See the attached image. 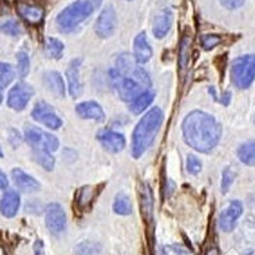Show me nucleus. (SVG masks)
<instances>
[{
    "instance_id": "1",
    "label": "nucleus",
    "mask_w": 255,
    "mask_h": 255,
    "mask_svg": "<svg viewBox=\"0 0 255 255\" xmlns=\"http://www.w3.org/2000/svg\"><path fill=\"white\" fill-rule=\"evenodd\" d=\"M109 76L111 84L123 101H134L138 96L151 90L149 74L129 54H120L118 56L115 68L110 69Z\"/></svg>"
},
{
    "instance_id": "2",
    "label": "nucleus",
    "mask_w": 255,
    "mask_h": 255,
    "mask_svg": "<svg viewBox=\"0 0 255 255\" xmlns=\"http://www.w3.org/2000/svg\"><path fill=\"white\" fill-rule=\"evenodd\" d=\"M181 128L186 144L202 153L211 152L222 135V128L215 116L199 110L189 113Z\"/></svg>"
},
{
    "instance_id": "3",
    "label": "nucleus",
    "mask_w": 255,
    "mask_h": 255,
    "mask_svg": "<svg viewBox=\"0 0 255 255\" xmlns=\"http://www.w3.org/2000/svg\"><path fill=\"white\" fill-rule=\"evenodd\" d=\"M163 122V113L159 108H152L138 122L131 136V156L139 158L153 144Z\"/></svg>"
},
{
    "instance_id": "4",
    "label": "nucleus",
    "mask_w": 255,
    "mask_h": 255,
    "mask_svg": "<svg viewBox=\"0 0 255 255\" xmlns=\"http://www.w3.org/2000/svg\"><path fill=\"white\" fill-rule=\"evenodd\" d=\"M95 6L88 0H78L64 8L56 17V24L64 33L72 32L92 15Z\"/></svg>"
},
{
    "instance_id": "5",
    "label": "nucleus",
    "mask_w": 255,
    "mask_h": 255,
    "mask_svg": "<svg viewBox=\"0 0 255 255\" xmlns=\"http://www.w3.org/2000/svg\"><path fill=\"white\" fill-rule=\"evenodd\" d=\"M230 76L235 87L248 90L255 81V54L236 58L231 63Z\"/></svg>"
},
{
    "instance_id": "6",
    "label": "nucleus",
    "mask_w": 255,
    "mask_h": 255,
    "mask_svg": "<svg viewBox=\"0 0 255 255\" xmlns=\"http://www.w3.org/2000/svg\"><path fill=\"white\" fill-rule=\"evenodd\" d=\"M24 139L32 148H44L51 153L59 148V139L55 135L32 125L24 129Z\"/></svg>"
},
{
    "instance_id": "7",
    "label": "nucleus",
    "mask_w": 255,
    "mask_h": 255,
    "mask_svg": "<svg viewBox=\"0 0 255 255\" xmlns=\"http://www.w3.org/2000/svg\"><path fill=\"white\" fill-rule=\"evenodd\" d=\"M45 223L51 235H60L67 229V215L59 203H50L45 211Z\"/></svg>"
},
{
    "instance_id": "8",
    "label": "nucleus",
    "mask_w": 255,
    "mask_h": 255,
    "mask_svg": "<svg viewBox=\"0 0 255 255\" xmlns=\"http://www.w3.org/2000/svg\"><path fill=\"white\" fill-rule=\"evenodd\" d=\"M32 118L51 130H58L63 125V120L55 113L54 108L44 101H40L35 105L32 110Z\"/></svg>"
},
{
    "instance_id": "9",
    "label": "nucleus",
    "mask_w": 255,
    "mask_h": 255,
    "mask_svg": "<svg viewBox=\"0 0 255 255\" xmlns=\"http://www.w3.org/2000/svg\"><path fill=\"white\" fill-rule=\"evenodd\" d=\"M33 96V88L27 83H17L12 90L9 91L6 104L10 109L15 111H22L26 109L29 100Z\"/></svg>"
},
{
    "instance_id": "10",
    "label": "nucleus",
    "mask_w": 255,
    "mask_h": 255,
    "mask_svg": "<svg viewBox=\"0 0 255 255\" xmlns=\"http://www.w3.org/2000/svg\"><path fill=\"white\" fill-rule=\"evenodd\" d=\"M244 207L240 200H232L229 206L221 212L218 226L223 232H231L238 225L239 218L243 216Z\"/></svg>"
},
{
    "instance_id": "11",
    "label": "nucleus",
    "mask_w": 255,
    "mask_h": 255,
    "mask_svg": "<svg viewBox=\"0 0 255 255\" xmlns=\"http://www.w3.org/2000/svg\"><path fill=\"white\" fill-rule=\"evenodd\" d=\"M116 24H118V18H116L115 9L111 5L106 6L99 15L97 20H96L95 32L97 36L101 38H108L114 35V32L116 29Z\"/></svg>"
},
{
    "instance_id": "12",
    "label": "nucleus",
    "mask_w": 255,
    "mask_h": 255,
    "mask_svg": "<svg viewBox=\"0 0 255 255\" xmlns=\"http://www.w3.org/2000/svg\"><path fill=\"white\" fill-rule=\"evenodd\" d=\"M82 59H74L70 61L69 67H68L65 76H67L68 81V91L69 95L73 99H78L83 93V84H82L81 79V65Z\"/></svg>"
},
{
    "instance_id": "13",
    "label": "nucleus",
    "mask_w": 255,
    "mask_h": 255,
    "mask_svg": "<svg viewBox=\"0 0 255 255\" xmlns=\"http://www.w3.org/2000/svg\"><path fill=\"white\" fill-rule=\"evenodd\" d=\"M97 139L101 143L102 147L111 153H119L127 145L125 136L122 133L114 131L111 129H104L97 134Z\"/></svg>"
},
{
    "instance_id": "14",
    "label": "nucleus",
    "mask_w": 255,
    "mask_h": 255,
    "mask_svg": "<svg viewBox=\"0 0 255 255\" xmlns=\"http://www.w3.org/2000/svg\"><path fill=\"white\" fill-rule=\"evenodd\" d=\"M76 114L83 120H93V122H105V113L101 105L96 101H84L76 106Z\"/></svg>"
},
{
    "instance_id": "15",
    "label": "nucleus",
    "mask_w": 255,
    "mask_h": 255,
    "mask_svg": "<svg viewBox=\"0 0 255 255\" xmlns=\"http://www.w3.org/2000/svg\"><path fill=\"white\" fill-rule=\"evenodd\" d=\"M133 52L134 60L138 64H145L151 60L153 51H152L151 45L148 42L145 32H139V33L135 36V38H134Z\"/></svg>"
},
{
    "instance_id": "16",
    "label": "nucleus",
    "mask_w": 255,
    "mask_h": 255,
    "mask_svg": "<svg viewBox=\"0 0 255 255\" xmlns=\"http://www.w3.org/2000/svg\"><path fill=\"white\" fill-rule=\"evenodd\" d=\"M12 179L13 183L15 184L19 190L24 191V193H33V191L40 190L41 185L35 177H32L31 175L26 174L22 171L20 168H13L12 170Z\"/></svg>"
},
{
    "instance_id": "17",
    "label": "nucleus",
    "mask_w": 255,
    "mask_h": 255,
    "mask_svg": "<svg viewBox=\"0 0 255 255\" xmlns=\"http://www.w3.org/2000/svg\"><path fill=\"white\" fill-rule=\"evenodd\" d=\"M19 206V194L14 190H9L1 197V200H0V213L6 218H13L18 213Z\"/></svg>"
},
{
    "instance_id": "18",
    "label": "nucleus",
    "mask_w": 255,
    "mask_h": 255,
    "mask_svg": "<svg viewBox=\"0 0 255 255\" xmlns=\"http://www.w3.org/2000/svg\"><path fill=\"white\" fill-rule=\"evenodd\" d=\"M172 26V12L170 9H163L153 20L152 32L156 38H163L168 33Z\"/></svg>"
},
{
    "instance_id": "19",
    "label": "nucleus",
    "mask_w": 255,
    "mask_h": 255,
    "mask_svg": "<svg viewBox=\"0 0 255 255\" xmlns=\"http://www.w3.org/2000/svg\"><path fill=\"white\" fill-rule=\"evenodd\" d=\"M44 83L47 90L55 96H58L59 99H63L65 96V83H64L63 77L59 72L50 70V72L45 73Z\"/></svg>"
},
{
    "instance_id": "20",
    "label": "nucleus",
    "mask_w": 255,
    "mask_h": 255,
    "mask_svg": "<svg viewBox=\"0 0 255 255\" xmlns=\"http://www.w3.org/2000/svg\"><path fill=\"white\" fill-rule=\"evenodd\" d=\"M18 13L26 22L31 24L40 23L44 18V10L37 5H31V4H19L18 5Z\"/></svg>"
},
{
    "instance_id": "21",
    "label": "nucleus",
    "mask_w": 255,
    "mask_h": 255,
    "mask_svg": "<svg viewBox=\"0 0 255 255\" xmlns=\"http://www.w3.org/2000/svg\"><path fill=\"white\" fill-rule=\"evenodd\" d=\"M140 198V208H142V215L145 220H151L152 212H153V195H152L151 186L148 184H143L139 190Z\"/></svg>"
},
{
    "instance_id": "22",
    "label": "nucleus",
    "mask_w": 255,
    "mask_h": 255,
    "mask_svg": "<svg viewBox=\"0 0 255 255\" xmlns=\"http://www.w3.org/2000/svg\"><path fill=\"white\" fill-rule=\"evenodd\" d=\"M153 100H154V92L151 90H148L145 91L144 93H142L140 96H138L134 101H131L129 109H130V111L134 114V115H139V114H142L143 111L147 110L148 106H151Z\"/></svg>"
},
{
    "instance_id": "23",
    "label": "nucleus",
    "mask_w": 255,
    "mask_h": 255,
    "mask_svg": "<svg viewBox=\"0 0 255 255\" xmlns=\"http://www.w3.org/2000/svg\"><path fill=\"white\" fill-rule=\"evenodd\" d=\"M32 154H33V158H35L36 162L41 167H44L47 171L54 170V167H55V158L51 154V152L44 149V148H32Z\"/></svg>"
},
{
    "instance_id": "24",
    "label": "nucleus",
    "mask_w": 255,
    "mask_h": 255,
    "mask_svg": "<svg viewBox=\"0 0 255 255\" xmlns=\"http://www.w3.org/2000/svg\"><path fill=\"white\" fill-rule=\"evenodd\" d=\"M238 157L244 165L255 166V140H248L239 145Z\"/></svg>"
},
{
    "instance_id": "25",
    "label": "nucleus",
    "mask_w": 255,
    "mask_h": 255,
    "mask_svg": "<svg viewBox=\"0 0 255 255\" xmlns=\"http://www.w3.org/2000/svg\"><path fill=\"white\" fill-rule=\"evenodd\" d=\"M15 79V69L12 64L0 63V99L3 91Z\"/></svg>"
},
{
    "instance_id": "26",
    "label": "nucleus",
    "mask_w": 255,
    "mask_h": 255,
    "mask_svg": "<svg viewBox=\"0 0 255 255\" xmlns=\"http://www.w3.org/2000/svg\"><path fill=\"white\" fill-rule=\"evenodd\" d=\"M113 209L116 215L129 216L131 215V212H133V206H131V202L130 199H129V197H128L127 194L120 193V194H118L115 197Z\"/></svg>"
},
{
    "instance_id": "27",
    "label": "nucleus",
    "mask_w": 255,
    "mask_h": 255,
    "mask_svg": "<svg viewBox=\"0 0 255 255\" xmlns=\"http://www.w3.org/2000/svg\"><path fill=\"white\" fill-rule=\"evenodd\" d=\"M189 56H190V37L185 36L180 42L179 49V64L181 69L186 68L188 65Z\"/></svg>"
},
{
    "instance_id": "28",
    "label": "nucleus",
    "mask_w": 255,
    "mask_h": 255,
    "mask_svg": "<svg viewBox=\"0 0 255 255\" xmlns=\"http://www.w3.org/2000/svg\"><path fill=\"white\" fill-rule=\"evenodd\" d=\"M47 52H49L50 58L52 59H60L64 52V44L60 40L54 37L47 38Z\"/></svg>"
},
{
    "instance_id": "29",
    "label": "nucleus",
    "mask_w": 255,
    "mask_h": 255,
    "mask_svg": "<svg viewBox=\"0 0 255 255\" xmlns=\"http://www.w3.org/2000/svg\"><path fill=\"white\" fill-rule=\"evenodd\" d=\"M29 67H31V61H29L28 55L26 51H19L17 54V72L20 78H24L29 73Z\"/></svg>"
},
{
    "instance_id": "30",
    "label": "nucleus",
    "mask_w": 255,
    "mask_h": 255,
    "mask_svg": "<svg viewBox=\"0 0 255 255\" xmlns=\"http://www.w3.org/2000/svg\"><path fill=\"white\" fill-rule=\"evenodd\" d=\"M236 174L234 172V170L230 167H226L222 172V180H221V191L223 194H226L227 191L230 190L231 185L235 181Z\"/></svg>"
},
{
    "instance_id": "31",
    "label": "nucleus",
    "mask_w": 255,
    "mask_h": 255,
    "mask_svg": "<svg viewBox=\"0 0 255 255\" xmlns=\"http://www.w3.org/2000/svg\"><path fill=\"white\" fill-rule=\"evenodd\" d=\"M186 170L191 175L199 174L200 170H202V161L194 154H189L188 159H186Z\"/></svg>"
},
{
    "instance_id": "32",
    "label": "nucleus",
    "mask_w": 255,
    "mask_h": 255,
    "mask_svg": "<svg viewBox=\"0 0 255 255\" xmlns=\"http://www.w3.org/2000/svg\"><path fill=\"white\" fill-rule=\"evenodd\" d=\"M1 31L9 36H19L22 29H20V26L17 22H14V20H8V22H5L1 26Z\"/></svg>"
},
{
    "instance_id": "33",
    "label": "nucleus",
    "mask_w": 255,
    "mask_h": 255,
    "mask_svg": "<svg viewBox=\"0 0 255 255\" xmlns=\"http://www.w3.org/2000/svg\"><path fill=\"white\" fill-rule=\"evenodd\" d=\"M221 42V37L218 35H204L202 37V46L204 50H212Z\"/></svg>"
},
{
    "instance_id": "34",
    "label": "nucleus",
    "mask_w": 255,
    "mask_h": 255,
    "mask_svg": "<svg viewBox=\"0 0 255 255\" xmlns=\"http://www.w3.org/2000/svg\"><path fill=\"white\" fill-rule=\"evenodd\" d=\"M220 3L230 10H235V9H239L244 5L245 0H220Z\"/></svg>"
},
{
    "instance_id": "35",
    "label": "nucleus",
    "mask_w": 255,
    "mask_h": 255,
    "mask_svg": "<svg viewBox=\"0 0 255 255\" xmlns=\"http://www.w3.org/2000/svg\"><path fill=\"white\" fill-rule=\"evenodd\" d=\"M230 101H231V92H230V91L223 92L222 96H221V99H220L221 104L225 105V106H227V105H230Z\"/></svg>"
},
{
    "instance_id": "36",
    "label": "nucleus",
    "mask_w": 255,
    "mask_h": 255,
    "mask_svg": "<svg viewBox=\"0 0 255 255\" xmlns=\"http://www.w3.org/2000/svg\"><path fill=\"white\" fill-rule=\"evenodd\" d=\"M33 249H35V255H42V253H44V243L41 240H37L35 243Z\"/></svg>"
},
{
    "instance_id": "37",
    "label": "nucleus",
    "mask_w": 255,
    "mask_h": 255,
    "mask_svg": "<svg viewBox=\"0 0 255 255\" xmlns=\"http://www.w3.org/2000/svg\"><path fill=\"white\" fill-rule=\"evenodd\" d=\"M9 185V181L6 179L5 174L3 171H0V189H6Z\"/></svg>"
},
{
    "instance_id": "38",
    "label": "nucleus",
    "mask_w": 255,
    "mask_h": 255,
    "mask_svg": "<svg viewBox=\"0 0 255 255\" xmlns=\"http://www.w3.org/2000/svg\"><path fill=\"white\" fill-rule=\"evenodd\" d=\"M207 255H220V253H218V250L216 249V248H211V249H208V252H207Z\"/></svg>"
},
{
    "instance_id": "39",
    "label": "nucleus",
    "mask_w": 255,
    "mask_h": 255,
    "mask_svg": "<svg viewBox=\"0 0 255 255\" xmlns=\"http://www.w3.org/2000/svg\"><path fill=\"white\" fill-rule=\"evenodd\" d=\"M88 1H91L93 4V6H99L102 3V0H88Z\"/></svg>"
},
{
    "instance_id": "40",
    "label": "nucleus",
    "mask_w": 255,
    "mask_h": 255,
    "mask_svg": "<svg viewBox=\"0 0 255 255\" xmlns=\"http://www.w3.org/2000/svg\"><path fill=\"white\" fill-rule=\"evenodd\" d=\"M0 157H3V151H1V147H0Z\"/></svg>"
},
{
    "instance_id": "41",
    "label": "nucleus",
    "mask_w": 255,
    "mask_h": 255,
    "mask_svg": "<svg viewBox=\"0 0 255 255\" xmlns=\"http://www.w3.org/2000/svg\"><path fill=\"white\" fill-rule=\"evenodd\" d=\"M254 123H255V116H254Z\"/></svg>"
},
{
    "instance_id": "42",
    "label": "nucleus",
    "mask_w": 255,
    "mask_h": 255,
    "mask_svg": "<svg viewBox=\"0 0 255 255\" xmlns=\"http://www.w3.org/2000/svg\"><path fill=\"white\" fill-rule=\"evenodd\" d=\"M0 100H1V99H0Z\"/></svg>"
}]
</instances>
